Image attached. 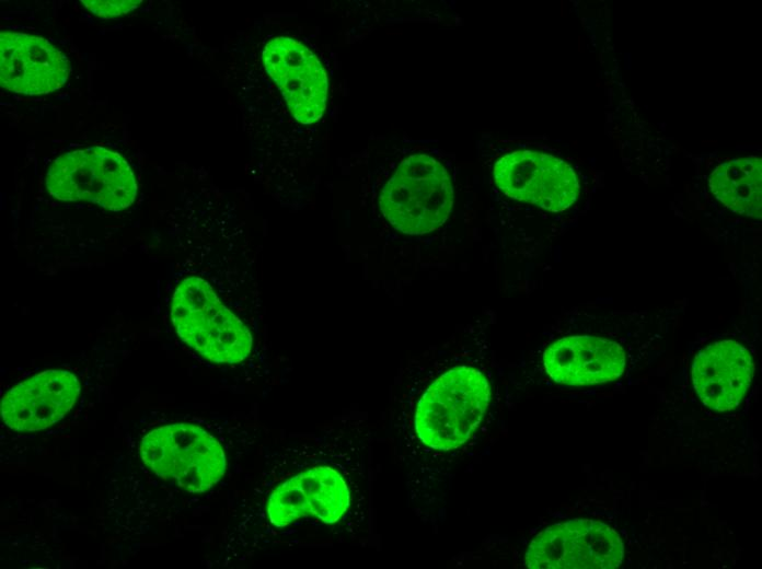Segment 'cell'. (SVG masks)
I'll list each match as a JSON object with an SVG mask.
<instances>
[{
  "mask_svg": "<svg viewBox=\"0 0 762 569\" xmlns=\"http://www.w3.org/2000/svg\"><path fill=\"white\" fill-rule=\"evenodd\" d=\"M753 371L751 353L744 346L735 340H719L697 352L691 375L704 405L717 411H728L746 396Z\"/></svg>",
  "mask_w": 762,
  "mask_h": 569,
  "instance_id": "12",
  "label": "cell"
},
{
  "mask_svg": "<svg viewBox=\"0 0 762 569\" xmlns=\"http://www.w3.org/2000/svg\"><path fill=\"white\" fill-rule=\"evenodd\" d=\"M80 394L78 378L65 370H47L11 387L1 400L4 423L16 431H38L56 423Z\"/></svg>",
  "mask_w": 762,
  "mask_h": 569,
  "instance_id": "11",
  "label": "cell"
},
{
  "mask_svg": "<svg viewBox=\"0 0 762 569\" xmlns=\"http://www.w3.org/2000/svg\"><path fill=\"white\" fill-rule=\"evenodd\" d=\"M546 373L566 385H590L619 379L626 358L621 346L593 336H568L553 342L543 355Z\"/></svg>",
  "mask_w": 762,
  "mask_h": 569,
  "instance_id": "13",
  "label": "cell"
},
{
  "mask_svg": "<svg viewBox=\"0 0 762 569\" xmlns=\"http://www.w3.org/2000/svg\"><path fill=\"white\" fill-rule=\"evenodd\" d=\"M350 501L343 475L331 465L316 464L275 486L264 510L270 530L286 529L301 519L333 525L347 513Z\"/></svg>",
  "mask_w": 762,
  "mask_h": 569,
  "instance_id": "7",
  "label": "cell"
},
{
  "mask_svg": "<svg viewBox=\"0 0 762 569\" xmlns=\"http://www.w3.org/2000/svg\"><path fill=\"white\" fill-rule=\"evenodd\" d=\"M708 184L715 197L734 212L761 219L762 160L746 156L725 161L711 173Z\"/></svg>",
  "mask_w": 762,
  "mask_h": 569,
  "instance_id": "14",
  "label": "cell"
},
{
  "mask_svg": "<svg viewBox=\"0 0 762 569\" xmlns=\"http://www.w3.org/2000/svg\"><path fill=\"white\" fill-rule=\"evenodd\" d=\"M263 56L292 116L302 124L320 119L326 106L327 77L318 57L299 40L286 36L268 42Z\"/></svg>",
  "mask_w": 762,
  "mask_h": 569,
  "instance_id": "9",
  "label": "cell"
},
{
  "mask_svg": "<svg viewBox=\"0 0 762 569\" xmlns=\"http://www.w3.org/2000/svg\"><path fill=\"white\" fill-rule=\"evenodd\" d=\"M171 320L181 339L215 363L234 364L252 350L249 328L199 277H187L176 287Z\"/></svg>",
  "mask_w": 762,
  "mask_h": 569,
  "instance_id": "1",
  "label": "cell"
},
{
  "mask_svg": "<svg viewBox=\"0 0 762 569\" xmlns=\"http://www.w3.org/2000/svg\"><path fill=\"white\" fill-rule=\"evenodd\" d=\"M93 14L104 19L117 18L136 9L140 0H82Z\"/></svg>",
  "mask_w": 762,
  "mask_h": 569,
  "instance_id": "15",
  "label": "cell"
},
{
  "mask_svg": "<svg viewBox=\"0 0 762 569\" xmlns=\"http://www.w3.org/2000/svg\"><path fill=\"white\" fill-rule=\"evenodd\" d=\"M624 545L609 525L589 519L553 524L529 545L524 564L531 569H612L622 564Z\"/></svg>",
  "mask_w": 762,
  "mask_h": 569,
  "instance_id": "6",
  "label": "cell"
},
{
  "mask_svg": "<svg viewBox=\"0 0 762 569\" xmlns=\"http://www.w3.org/2000/svg\"><path fill=\"white\" fill-rule=\"evenodd\" d=\"M45 186L61 201H88L108 210L129 207L137 196V183L127 161L103 147L66 152L49 165Z\"/></svg>",
  "mask_w": 762,
  "mask_h": 569,
  "instance_id": "5",
  "label": "cell"
},
{
  "mask_svg": "<svg viewBox=\"0 0 762 569\" xmlns=\"http://www.w3.org/2000/svg\"><path fill=\"white\" fill-rule=\"evenodd\" d=\"M494 179L507 196L559 212L569 208L579 195L574 170L552 154L517 150L498 159Z\"/></svg>",
  "mask_w": 762,
  "mask_h": 569,
  "instance_id": "8",
  "label": "cell"
},
{
  "mask_svg": "<svg viewBox=\"0 0 762 569\" xmlns=\"http://www.w3.org/2000/svg\"><path fill=\"white\" fill-rule=\"evenodd\" d=\"M489 385L477 370L451 369L435 380L419 399L415 430L422 442L448 451L463 444L481 422Z\"/></svg>",
  "mask_w": 762,
  "mask_h": 569,
  "instance_id": "2",
  "label": "cell"
},
{
  "mask_svg": "<svg viewBox=\"0 0 762 569\" xmlns=\"http://www.w3.org/2000/svg\"><path fill=\"white\" fill-rule=\"evenodd\" d=\"M69 61L44 37L19 32L0 34L1 86L26 95L47 94L68 80Z\"/></svg>",
  "mask_w": 762,
  "mask_h": 569,
  "instance_id": "10",
  "label": "cell"
},
{
  "mask_svg": "<svg viewBox=\"0 0 762 569\" xmlns=\"http://www.w3.org/2000/svg\"><path fill=\"white\" fill-rule=\"evenodd\" d=\"M139 453L155 475L192 493L212 488L223 477L227 466L219 441L188 422L149 431L140 441Z\"/></svg>",
  "mask_w": 762,
  "mask_h": 569,
  "instance_id": "4",
  "label": "cell"
},
{
  "mask_svg": "<svg viewBox=\"0 0 762 569\" xmlns=\"http://www.w3.org/2000/svg\"><path fill=\"white\" fill-rule=\"evenodd\" d=\"M380 209L390 224L409 235L441 227L453 205V187L446 167L428 154L401 162L380 194Z\"/></svg>",
  "mask_w": 762,
  "mask_h": 569,
  "instance_id": "3",
  "label": "cell"
}]
</instances>
